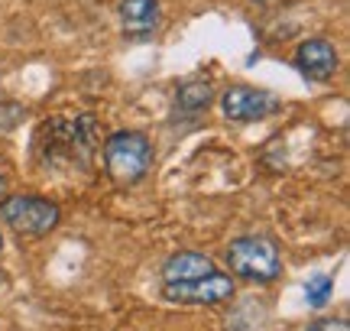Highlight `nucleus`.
Instances as JSON below:
<instances>
[{
    "instance_id": "1",
    "label": "nucleus",
    "mask_w": 350,
    "mask_h": 331,
    "mask_svg": "<svg viewBox=\"0 0 350 331\" xmlns=\"http://www.w3.org/2000/svg\"><path fill=\"white\" fill-rule=\"evenodd\" d=\"M104 166L117 185H137L152 166V146L139 130H117L104 143Z\"/></svg>"
},
{
    "instance_id": "2",
    "label": "nucleus",
    "mask_w": 350,
    "mask_h": 331,
    "mask_svg": "<svg viewBox=\"0 0 350 331\" xmlns=\"http://www.w3.org/2000/svg\"><path fill=\"white\" fill-rule=\"evenodd\" d=\"M227 263L234 276H243L250 282H273L282 273V256L269 237H237L227 247Z\"/></svg>"
},
{
    "instance_id": "3",
    "label": "nucleus",
    "mask_w": 350,
    "mask_h": 331,
    "mask_svg": "<svg viewBox=\"0 0 350 331\" xmlns=\"http://www.w3.org/2000/svg\"><path fill=\"white\" fill-rule=\"evenodd\" d=\"M0 217L3 224H10L13 230H20L26 237H42L49 230L59 228V204L39 195H10L0 202Z\"/></svg>"
},
{
    "instance_id": "4",
    "label": "nucleus",
    "mask_w": 350,
    "mask_h": 331,
    "mask_svg": "<svg viewBox=\"0 0 350 331\" xmlns=\"http://www.w3.org/2000/svg\"><path fill=\"white\" fill-rule=\"evenodd\" d=\"M234 295V280L224 273H208L198 280H182V282H163V299L175 306H217Z\"/></svg>"
},
{
    "instance_id": "5",
    "label": "nucleus",
    "mask_w": 350,
    "mask_h": 331,
    "mask_svg": "<svg viewBox=\"0 0 350 331\" xmlns=\"http://www.w3.org/2000/svg\"><path fill=\"white\" fill-rule=\"evenodd\" d=\"M279 101H275L269 91L250 88V85H234L221 94V111L227 120H237V124H250V120H262L266 114H273Z\"/></svg>"
},
{
    "instance_id": "6",
    "label": "nucleus",
    "mask_w": 350,
    "mask_h": 331,
    "mask_svg": "<svg viewBox=\"0 0 350 331\" xmlns=\"http://www.w3.org/2000/svg\"><path fill=\"white\" fill-rule=\"evenodd\" d=\"M295 68L308 81H327L338 72V49L327 39H305L295 49Z\"/></svg>"
},
{
    "instance_id": "7",
    "label": "nucleus",
    "mask_w": 350,
    "mask_h": 331,
    "mask_svg": "<svg viewBox=\"0 0 350 331\" xmlns=\"http://www.w3.org/2000/svg\"><path fill=\"white\" fill-rule=\"evenodd\" d=\"M120 26L130 39H146L159 26V0H120Z\"/></svg>"
},
{
    "instance_id": "8",
    "label": "nucleus",
    "mask_w": 350,
    "mask_h": 331,
    "mask_svg": "<svg viewBox=\"0 0 350 331\" xmlns=\"http://www.w3.org/2000/svg\"><path fill=\"white\" fill-rule=\"evenodd\" d=\"M214 273V260L204 254H195V250H178L165 260L163 267V282H182V280H198V276H208Z\"/></svg>"
},
{
    "instance_id": "9",
    "label": "nucleus",
    "mask_w": 350,
    "mask_h": 331,
    "mask_svg": "<svg viewBox=\"0 0 350 331\" xmlns=\"http://www.w3.org/2000/svg\"><path fill=\"white\" fill-rule=\"evenodd\" d=\"M211 101H214V88H211V81H204V78H191L185 85H178V91H175V107L188 117L208 111Z\"/></svg>"
},
{
    "instance_id": "10",
    "label": "nucleus",
    "mask_w": 350,
    "mask_h": 331,
    "mask_svg": "<svg viewBox=\"0 0 350 331\" xmlns=\"http://www.w3.org/2000/svg\"><path fill=\"white\" fill-rule=\"evenodd\" d=\"M331 276H314L308 286H305V293H308V302H312L314 308H321L327 302V295H331Z\"/></svg>"
},
{
    "instance_id": "11",
    "label": "nucleus",
    "mask_w": 350,
    "mask_h": 331,
    "mask_svg": "<svg viewBox=\"0 0 350 331\" xmlns=\"http://www.w3.org/2000/svg\"><path fill=\"white\" fill-rule=\"evenodd\" d=\"M308 331H350L344 319H318L314 325H308Z\"/></svg>"
},
{
    "instance_id": "12",
    "label": "nucleus",
    "mask_w": 350,
    "mask_h": 331,
    "mask_svg": "<svg viewBox=\"0 0 350 331\" xmlns=\"http://www.w3.org/2000/svg\"><path fill=\"white\" fill-rule=\"evenodd\" d=\"M3 286H7V276H3V273H0V289H3Z\"/></svg>"
},
{
    "instance_id": "13",
    "label": "nucleus",
    "mask_w": 350,
    "mask_h": 331,
    "mask_svg": "<svg viewBox=\"0 0 350 331\" xmlns=\"http://www.w3.org/2000/svg\"><path fill=\"white\" fill-rule=\"evenodd\" d=\"M0 247H3V234H0Z\"/></svg>"
},
{
    "instance_id": "14",
    "label": "nucleus",
    "mask_w": 350,
    "mask_h": 331,
    "mask_svg": "<svg viewBox=\"0 0 350 331\" xmlns=\"http://www.w3.org/2000/svg\"><path fill=\"white\" fill-rule=\"evenodd\" d=\"M0 189H3V178H0Z\"/></svg>"
}]
</instances>
